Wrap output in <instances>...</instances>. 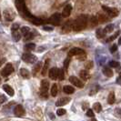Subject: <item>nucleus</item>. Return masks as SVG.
Instances as JSON below:
<instances>
[{"label":"nucleus","instance_id":"9b49d317","mask_svg":"<svg viewBox=\"0 0 121 121\" xmlns=\"http://www.w3.org/2000/svg\"><path fill=\"white\" fill-rule=\"evenodd\" d=\"M57 75H58V68L56 67H52L50 70H49V77L50 78L56 80L57 79Z\"/></svg>","mask_w":121,"mask_h":121},{"label":"nucleus","instance_id":"f8f14e48","mask_svg":"<svg viewBox=\"0 0 121 121\" xmlns=\"http://www.w3.org/2000/svg\"><path fill=\"white\" fill-rule=\"evenodd\" d=\"M71 10H72V6H71V5H67V6H65L64 10H63L62 17H68L70 16Z\"/></svg>","mask_w":121,"mask_h":121},{"label":"nucleus","instance_id":"aec40b11","mask_svg":"<svg viewBox=\"0 0 121 121\" xmlns=\"http://www.w3.org/2000/svg\"><path fill=\"white\" fill-rule=\"evenodd\" d=\"M63 90L67 94H73L75 92V88L73 86H65L63 87Z\"/></svg>","mask_w":121,"mask_h":121},{"label":"nucleus","instance_id":"72a5a7b5","mask_svg":"<svg viewBox=\"0 0 121 121\" xmlns=\"http://www.w3.org/2000/svg\"><path fill=\"white\" fill-rule=\"evenodd\" d=\"M118 62H117V61H110L109 62V67H118Z\"/></svg>","mask_w":121,"mask_h":121},{"label":"nucleus","instance_id":"2eb2a0df","mask_svg":"<svg viewBox=\"0 0 121 121\" xmlns=\"http://www.w3.org/2000/svg\"><path fill=\"white\" fill-rule=\"evenodd\" d=\"M79 76L83 80H87V79L90 78V75L86 70H81L80 73H79Z\"/></svg>","mask_w":121,"mask_h":121},{"label":"nucleus","instance_id":"c03bdc74","mask_svg":"<svg viewBox=\"0 0 121 121\" xmlns=\"http://www.w3.org/2000/svg\"><path fill=\"white\" fill-rule=\"evenodd\" d=\"M117 84H120V78H117Z\"/></svg>","mask_w":121,"mask_h":121},{"label":"nucleus","instance_id":"6ab92c4d","mask_svg":"<svg viewBox=\"0 0 121 121\" xmlns=\"http://www.w3.org/2000/svg\"><path fill=\"white\" fill-rule=\"evenodd\" d=\"M20 74L24 78H30V73L28 72V70L26 69V68H21L20 69Z\"/></svg>","mask_w":121,"mask_h":121},{"label":"nucleus","instance_id":"9d476101","mask_svg":"<svg viewBox=\"0 0 121 121\" xmlns=\"http://www.w3.org/2000/svg\"><path fill=\"white\" fill-rule=\"evenodd\" d=\"M69 102H70V97H62V98H59V100H57L56 102V107H62V106L67 105Z\"/></svg>","mask_w":121,"mask_h":121},{"label":"nucleus","instance_id":"dca6fc26","mask_svg":"<svg viewBox=\"0 0 121 121\" xmlns=\"http://www.w3.org/2000/svg\"><path fill=\"white\" fill-rule=\"evenodd\" d=\"M103 74L106 76V77H108V78H111V77H113V71L108 67H105L103 68Z\"/></svg>","mask_w":121,"mask_h":121},{"label":"nucleus","instance_id":"473e14b6","mask_svg":"<svg viewBox=\"0 0 121 121\" xmlns=\"http://www.w3.org/2000/svg\"><path fill=\"white\" fill-rule=\"evenodd\" d=\"M66 113H67L66 109H63V108L57 109V111H56V114H57V116H63V115H65Z\"/></svg>","mask_w":121,"mask_h":121},{"label":"nucleus","instance_id":"ddd939ff","mask_svg":"<svg viewBox=\"0 0 121 121\" xmlns=\"http://www.w3.org/2000/svg\"><path fill=\"white\" fill-rule=\"evenodd\" d=\"M4 14H5V17H6V20H8V21H12L13 19L15 18V14H14L11 10H9V9L5 10V11H4Z\"/></svg>","mask_w":121,"mask_h":121},{"label":"nucleus","instance_id":"cd10ccee","mask_svg":"<svg viewBox=\"0 0 121 121\" xmlns=\"http://www.w3.org/2000/svg\"><path fill=\"white\" fill-rule=\"evenodd\" d=\"M105 36H106V33H105L104 29H97V38H103Z\"/></svg>","mask_w":121,"mask_h":121},{"label":"nucleus","instance_id":"f3484780","mask_svg":"<svg viewBox=\"0 0 121 121\" xmlns=\"http://www.w3.org/2000/svg\"><path fill=\"white\" fill-rule=\"evenodd\" d=\"M50 93H51L52 97H56V95L58 93V87H57L56 84H53L52 87H51V90H50Z\"/></svg>","mask_w":121,"mask_h":121},{"label":"nucleus","instance_id":"37998d69","mask_svg":"<svg viewBox=\"0 0 121 121\" xmlns=\"http://www.w3.org/2000/svg\"><path fill=\"white\" fill-rule=\"evenodd\" d=\"M117 45H113L112 48H110V52L111 53H115L116 51H117Z\"/></svg>","mask_w":121,"mask_h":121},{"label":"nucleus","instance_id":"f257e3e1","mask_svg":"<svg viewBox=\"0 0 121 121\" xmlns=\"http://www.w3.org/2000/svg\"><path fill=\"white\" fill-rule=\"evenodd\" d=\"M86 25H87V16L81 15L74 21V23L72 24V29L77 32L81 31L86 27Z\"/></svg>","mask_w":121,"mask_h":121},{"label":"nucleus","instance_id":"6e6552de","mask_svg":"<svg viewBox=\"0 0 121 121\" xmlns=\"http://www.w3.org/2000/svg\"><path fill=\"white\" fill-rule=\"evenodd\" d=\"M102 8H103L104 11H106V12L108 13L110 17H117V14H118V11H117L116 8L108 7V6H102Z\"/></svg>","mask_w":121,"mask_h":121},{"label":"nucleus","instance_id":"58836bf2","mask_svg":"<svg viewBox=\"0 0 121 121\" xmlns=\"http://www.w3.org/2000/svg\"><path fill=\"white\" fill-rule=\"evenodd\" d=\"M43 29L46 31H48V32H51V31H53V27L52 26H43Z\"/></svg>","mask_w":121,"mask_h":121},{"label":"nucleus","instance_id":"393cba45","mask_svg":"<svg viewBox=\"0 0 121 121\" xmlns=\"http://www.w3.org/2000/svg\"><path fill=\"white\" fill-rule=\"evenodd\" d=\"M35 48H36V45L33 44V43L26 44V45L25 46V50H26V51H32V50H34Z\"/></svg>","mask_w":121,"mask_h":121},{"label":"nucleus","instance_id":"c9c22d12","mask_svg":"<svg viewBox=\"0 0 121 121\" xmlns=\"http://www.w3.org/2000/svg\"><path fill=\"white\" fill-rule=\"evenodd\" d=\"M85 67L86 69H90L91 67H93V62L92 61H88V62H86L85 65Z\"/></svg>","mask_w":121,"mask_h":121},{"label":"nucleus","instance_id":"c85d7f7f","mask_svg":"<svg viewBox=\"0 0 121 121\" xmlns=\"http://www.w3.org/2000/svg\"><path fill=\"white\" fill-rule=\"evenodd\" d=\"M113 30H114V26H113L112 24L108 25V26H106V28L104 29V31H105L106 34H107V33H111Z\"/></svg>","mask_w":121,"mask_h":121},{"label":"nucleus","instance_id":"a211bd4d","mask_svg":"<svg viewBox=\"0 0 121 121\" xmlns=\"http://www.w3.org/2000/svg\"><path fill=\"white\" fill-rule=\"evenodd\" d=\"M49 62L50 60L49 59H47L46 62H45V64H44V66H43V68H42V76H46V74L48 72V67H49Z\"/></svg>","mask_w":121,"mask_h":121},{"label":"nucleus","instance_id":"39448f33","mask_svg":"<svg viewBox=\"0 0 121 121\" xmlns=\"http://www.w3.org/2000/svg\"><path fill=\"white\" fill-rule=\"evenodd\" d=\"M60 20H61L60 14L56 13V14H54L53 16H51V17L48 19V22H50L51 24H53L54 26H57V25L59 24Z\"/></svg>","mask_w":121,"mask_h":121},{"label":"nucleus","instance_id":"bb28decb","mask_svg":"<svg viewBox=\"0 0 121 121\" xmlns=\"http://www.w3.org/2000/svg\"><path fill=\"white\" fill-rule=\"evenodd\" d=\"M31 21H32V23L34 25H36V26H39V25H41L43 23V20L42 19H40V18H37V17H32L31 19Z\"/></svg>","mask_w":121,"mask_h":121},{"label":"nucleus","instance_id":"4468645a","mask_svg":"<svg viewBox=\"0 0 121 121\" xmlns=\"http://www.w3.org/2000/svg\"><path fill=\"white\" fill-rule=\"evenodd\" d=\"M3 89L6 91V94H7V95H9L10 97H13V96H14V94H15V91H14V89H13L10 86L4 85L3 86Z\"/></svg>","mask_w":121,"mask_h":121},{"label":"nucleus","instance_id":"49530a36","mask_svg":"<svg viewBox=\"0 0 121 121\" xmlns=\"http://www.w3.org/2000/svg\"><path fill=\"white\" fill-rule=\"evenodd\" d=\"M0 19H1V15H0Z\"/></svg>","mask_w":121,"mask_h":121},{"label":"nucleus","instance_id":"c756f323","mask_svg":"<svg viewBox=\"0 0 121 121\" xmlns=\"http://www.w3.org/2000/svg\"><path fill=\"white\" fill-rule=\"evenodd\" d=\"M93 107H94V110H95L97 113H99V112L102 110V107H101V104L100 103H95Z\"/></svg>","mask_w":121,"mask_h":121},{"label":"nucleus","instance_id":"a18cd8bd","mask_svg":"<svg viewBox=\"0 0 121 121\" xmlns=\"http://www.w3.org/2000/svg\"><path fill=\"white\" fill-rule=\"evenodd\" d=\"M92 121H97V120H96L95 118H93V119H92Z\"/></svg>","mask_w":121,"mask_h":121},{"label":"nucleus","instance_id":"7c9ffc66","mask_svg":"<svg viewBox=\"0 0 121 121\" xmlns=\"http://www.w3.org/2000/svg\"><path fill=\"white\" fill-rule=\"evenodd\" d=\"M29 32H30V28H29L28 26H23V27H21V34H22V35L26 36V35L28 34Z\"/></svg>","mask_w":121,"mask_h":121},{"label":"nucleus","instance_id":"f03ea898","mask_svg":"<svg viewBox=\"0 0 121 121\" xmlns=\"http://www.w3.org/2000/svg\"><path fill=\"white\" fill-rule=\"evenodd\" d=\"M22 59L25 61L26 63H29V64H33L36 63V61L37 60V57L34 55L30 54V53H25L22 56Z\"/></svg>","mask_w":121,"mask_h":121},{"label":"nucleus","instance_id":"f704fd0d","mask_svg":"<svg viewBox=\"0 0 121 121\" xmlns=\"http://www.w3.org/2000/svg\"><path fill=\"white\" fill-rule=\"evenodd\" d=\"M33 36H34V35L32 34V33H28V34H26V36H25V40L26 41H27V40H30V39H32L33 38Z\"/></svg>","mask_w":121,"mask_h":121},{"label":"nucleus","instance_id":"423d86ee","mask_svg":"<svg viewBox=\"0 0 121 121\" xmlns=\"http://www.w3.org/2000/svg\"><path fill=\"white\" fill-rule=\"evenodd\" d=\"M69 81L72 83L73 85L76 86H78V87L82 88V87L84 86V83H83L81 80H79L77 77H75V76H71V77L69 78Z\"/></svg>","mask_w":121,"mask_h":121},{"label":"nucleus","instance_id":"412c9836","mask_svg":"<svg viewBox=\"0 0 121 121\" xmlns=\"http://www.w3.org/2000/svg\"><path fill=\"white\" fill-rule=\"evenodd\" d=\"M12 36H13V39L15 40V41H19L20 40V38H21V34L18 32L17 30V31H13L12 32Z\"/></svg>","mask_w":121,"mask_h":121},{"label":"nucleus","instance_id":"2f4dec72","mask_svg":"<svg viewBox=\"0 0 121 121\" xmlns=\"http://www.w3.org/2000/svg\"><path fill=\"white\" fill-rule=\"evenodd\" d=\"M57 78L59 80H63L65 78V74L63 69H58V75H57Z\"/></svg>","mask_w":121,"mask_h":121},{"label":"nucleus","instance_id":"20e7f679","mask_svg":"<svg viewBox=\"0 0 121 121\" xmlns=\"http://www.w3.org/2000/svg\"><path fill=\"white\" fill-rule=\"evenodd\" d=\"M13 71H14V68H13V66L11 64H6V67H4L1 71V76L2 77H8L10 74H12Z\"/></svg>","mask_w":121,"mask_h":121},{"label":"nucleus","instance_id":"e433bc0d","mask_svg":"<svg viewBox=\"0 0 121 121\" xmlns=\"http://www.w3.org/2000/svg\"><path fill=\"white\" fill-rule=\"evenodd\" d=\"M118 34H119V32H117V34H115L114 36H110V37H109L108 39L107 40V42H110V41H112V40H114V39H115L116 37H117V36H118Z\"/></svg>","mask_w":121,"mask_h":121},{"label":"nucleus","instance_id":"1a4fd4ad","mask_svg":"<svg viewBox=\"0 0 121 121\" xmlns=\"http://www.w3.org/2000/svg\"><path fill=\"white\" fill-rule=\"evenodd\" d=\"M14 112H15V115H17V117H21V116L25 115V109L24 108L21 106V105H17L16 106V108L14 109Z\"/></svg>","mask_w":121,"mask_h":121},{"label":"nucleus","instance_id":"4be33fe9","mask_svg":"<svg viewBox=\"0 0 121 121\" xmlns=\"http://www.w3.org/2000/svg\"><path fill=\"white\" fill-rule=\"evenodd\" d=\"M41 67H42V62H38L36 66H35L34 69H33V75L36 76V74L38 73V71L41 69Z\"/></svg>","mask_w":121,"mask_h":121},{"label":"nucleus","instance_id":"7ed1b4c3","mask_svg":"<svg viewBox=\"0 0 121 121\" xmlns=\"http://www.w3.org/2000/svg\"><path fill=\"white\" fill-rule=\"evenodd\" d=\"M49 83L48 80H43L41 82V86H40V92H41V96L42 97H48V91Z\"/></svg>","mask_w":121,"mask_h":121},{"label":"nucleus","instance_id":"a19ab883","mask_svg":"<svg viewBox=\"0 0 121 121\" xmlns=\"http://www.w3.org/2000/svg\"><path fill=\"white\" fill-rule=\"evenodd\" d=\"M69 62H70V59H69V57H67V59L65 60V62H64V67H65V68H67V67H68Z\"/></svg>","mask_w":121,"mask_h":121},{"label":"nucleus","instance_id":"0eeeda50","mask_svg":"<svg viewBox=\"0 0 121 121\" xmlns=\"http://www.w3.org/2000/svg\"><path fill=\"white\" fill-rule=\"evenodd\" d=\"M82 54H85V51L83 49L79 48H73L69 52H68V56H80Z\"/></svg>","mask_w":121,"mask_h":121},{"label":"nucleus","instance_id":"79ce46f5","mask_svg":"<svg viewBox=\"0 0 121 121\" xmlns=\"http://www.w3.org/2000/svg\"><path fill=\"white\" fill-rule=\"evenodd\" d=\"M19 28V25L18 24H14L12 26V27H11V30H12V32L13 31H17Z\"/></svg>","mask_w":121,"mask_h":121},{"label":"nucleus","instance_id":"5701e85b","mask_svg":"<svg viewBox=\"0 0 121 121\" xmlns=\"http://www.w3.org/2000/svg\"><path fill=\"white\" fill-rule=\"evenodd\" d=\"M115 101H116L115 95H114V93H113V92H111V93L108 95V104L112 105V104L115 103Z\"/></svg>","mask_w":121,"mask_h":121},{"label":"nucleus","instance_id":"a878e982","mask_svg":"<svg viewBox=\"0 0 121 121\" xmlns=\"http://www.w3.org/2000/svg\"><path fill=\"white\" fill-rule=\"evenodd\" d=\"M90 23L92 26H96L98 24V20H97V17H95V16H92L90 17Z\"/></svg>","mask_w":121,"mask_h":121},{"label":"nucleus","instance_id":"ea45409f","mask_svg":"<svg viewBox=\"0 0 121 121\" xmlns=\"http://www.w3.org/2000/svg\"><path fill=\"white\" fill-rule=\"evenodd\" d=\"M6 100V96H4V95H2V94H0V104L4 103V102H5Z\"/></svg>","mask_w":121,"mask_h":121},{"label":"nucleus","instance_id":"4c0bfd02","mask_svg":"<svg viewBox=\"0 0 121 121\" xmlns=\"http://www.w3.org/2000/svg\"><path fill=\"white\" fill-rule=\"evenodd\" d=\"M86 116L87 117H94V111L92 109H88L87 112H86Z\"/></svg>","mask_w":121,"mask_h":121},{"label":"nucleus","instance_id":"b1692460","mask_svg":"<svg viewBox=\"0 0 121 121\" xmlns=\"http://www.w3.org/2000/svg\"><path fill=\"white\" fill-rule=\"evenodd\" d=\"M97 20H98V22H100V23H106V22L108 21V17L107 16H105V15H99V16L97 17Z\"/></svg>","mask_w":121,"mask_h":121}]
</instances>
